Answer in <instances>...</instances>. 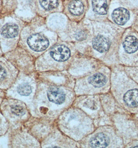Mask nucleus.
<instances>
[{
    "instance_id": "nucleus-1",
    "label": "nucleus",
    "mask_w": 138,
    "mask_h": 148,
    "mask_svg": "<svg viewBox=\"0 0 138 148\" xmlns=\"http://www.w3.org/2000/svg\"><path fill=\"white\" fill-rule=\"evenodd\" d=\"M122 90L119 88L115 92L118 98L127 108H138V86L133 83L122 85Z\"/></svg>"
},
{
    "instance_id": "nucleus-2",
    "label": "nucleus",
    "mask_w": 138,
    "mask_h": 148,
    "mask_svg": "<svg viewBox=\"0 0 138 148\" xmlns=\"http://www.w3.org/2000/svg\"><path fill=\"white\" fill-rule=\"evenodd\" d=\"M113 135L107 132V130L99 131L90 137L88 140V147L92 148H107L112 145Z\"/></svg>"
},
{
    "instance_id": "nucleus-3",
    "label": "nucleus",
    "mask_w": 138,
    "mask_h": 148,
    "mask_svg": "<svg viewBox=\"0 0 138 148\" xmlns=\"http://www.w3.org/2000/svg\"><path fill=\"white\" fill-rule=\"evenodd\" d=\"M27 43L30 48L34 51H42L45 50L49 46L48 38L41 34H34L27 39Z\"/></svg>"
},
{
    "instance_id": "nucleus-4",
    "label": "nucleus",
    "mask_w": 138,
    "mask_h": 148,
    "mask_svg": "<svg viewBox=\"0 0 138 148\" xmlns=\"http://www.w3.org/2000/svg\"><path fill=\"white\" fill-rule=\"evenodd\" d=\"M70 51L69 48L64 45H57L55 46L50 51L51 57L56 61H65L70 57Z\"/></svg>"
},
{
    "instance_id": "nucleus-5",
    "label": "nucleus",
    "mask_w": 138,
    "mask_h": 148,
    "mask_svg": "<svg viewBox=\"0 0 138 148\" xmlns=\"http://www.w3.org/2000/svg\"><path fill=\"white\" fill-rule=\"evenodd\" d=\"M47 98L50 101L57 105H61L66 99L64 92L57 87H51L47 91Z\"/></svg>"
},
{
    "instance_id": "nucleus-6",
    "label": "nucleus",
    "mask_w": 138,
    "mask_h": 148,
    "mask_svg": "<svg viewBox=\"0 0 138 148\" xmlns=\"http://www.w3.org/2000/svg\"><path fill=\"white\" fill-rule=\"evenodd\" d=\"M107 76L102 72H97L87 79V83L91 87L100 88L104 87L107 82Z\"/></svg>"
},
{
    "instance_id": "nucleus-7",
    "label": "nucleus",
    "mask_w": 138,
    "mask_h": 148,
    "mask_svg": "<svg viewBox=\"0 0 138 148\" xmlns=\"http://www.w3.org/2000/svg\"><path fill=\"white\" fill-rule=\"evenodd\" d=\"M110 45L109 40L103 36H97L92 41L94 49L101 53L107 51L110 49Z\"/></svg>"
},
{
    "instance_id": "nucleus-8",
    "label": "nucleus",
    "mask_w": 138,
    "mask_h": 148,
    "mask_svg": "<svg viewBox=\"0 0 138 148\" xmlns=\"http://www.w3.org/2000/svg\"><path fill=\"white\" fill-rule=\"evenodd\" d=\"M112 16L115 23L120 25H124L129 20L130 14L125 8H118L113 11Z\"/></svg>"
},
{
    "instance_id": "nucleus-9",
    "label": "nucleus",
    "mask_w": 138,
    "mask_h": 148,
    "mask_svg": "<svg viewBox=\"0 0 138 148\" xmlns=\"http://www.w3.org/2000/svg\"><path fill=\"white\" fill-rule=\"evenodd\" d=\"M123 47L127 53L132 54L138 49V40L134 36H128L123 42Z\"/></svg>"
},
{
    "instance_id": "nucleus-10",
    "label": "nucleus",
    "mask_w": 138,
    "mask_h": 148,
    "mask_svg": "<svg viewBox=\"0 0 138 148\" xmlns=\"http://www.w3.org/2000/svg\"><path fill=\"white\" fill-rule=\"evenodd\" d=\"M18 27L16 24L8 23L3 27L1 34L6 38H13L18 35Z\"/></svg>"
},
{
    "instance_id": "nucleus-11",
    "label": "nucleus",
    "mask_w": 138,
    "mask_h": 148,
    "mask_svg": "<svg viewBox=\"0 0 138 148\" xmlns=\"http://www.w3.org/2000/svg\"><path fill=\"white\" fill-rule=\"evenodd\" d=\"M93 10L99 15H105L107 13V4L106 0H92Z\"/></svg>"
},
{
    "instance_id": "nucleus-12",
    "label": "nucleus",
    "mask_w": 138,
    "mask_h": 148,
    "mask_svg": "<svg viewBox=\"0 0 138 148\" xmlns=\"http://www.w3.org/2000/svg\"><path fill=\"white\" fill-rule=\"evenodd\" d=\"M69 9L70 13L74 15H80L84 10V5L79 0H74L69 4Z\"/></svg>"
},
{
    "instance_id": "nucleus-13",
    "label": "nucleus",
    "mask_w": 138,
    "mask_h": 148,
    "mask_svg": "<svg viewBox=\"0 0 138 148\" xmlns=\"http://www.w3.org/2000/svg\"><path fill=\"white\" fill-rule=\"evenodd\" d=\"M39 1L42 8L47 10H53L58 5V0H39Z\"/></svg>"
},
{
    "instance_id": "nucleus-14",
    "label": "nucleus",
    "mask_w": 138,
    "mask_h": 148,
    "mask_svg": "<svg viewBox=\"0 0 138 148\" xmlns=\"http://www.w3.org/2000/svg\"><path fill=\"white\" fill-rule=\"evenodd\" d=\"M17 92L21 96H28L32 92V87L27 83H23L18 86Z\"/></svg>"
},
{
    "instance_id": "nucleus-15",
    "label": "nucleus",
    "mask_w": 138,
    "mask_h": 148,
    "mask_svg": "<svg viewBox=\"0 0 138 148\" xmlns=\"http://www.w3.org/2000/svg\"><path fill=\"white\" fill-rule=\"evenodd\" d=\"M11 112L17 116H22L25 113L24 108L19 105H13L11 107Z\"/></svg>"
},
{
    "instance_id": "nucleus-16",
    "label": "nucleus",
    "mask_w": 138,
    "mask_h": 148,
    "mask_svg": "<svg viewBox=\"0 0 138 148\" xmlns=\"http://www.w3.org/2000/svg\"><path fill=\"white\" fill-rule=\"evenodd\" d=\"M7 76L6 71L3 66L0 65V82H2Z\"/></svg>"
},
{
    "instance_id": "nucleus-17",
    "label": "nucleus",
    "mask_w": 138,
    "mask_h": 148,
    "mask_svg": "<svg viewBox=\"0 0 138 148\" xmlns=\"http://www.w3.org/2000/svg\"><path fill=\"white\" fill-rule=\"evenodd\" d=\"M76 38L78 40H84L85 38L86 37V34L85 33L83 32V31H79L78 33L76 34Z\"/></svg>"
}]
</instances>
